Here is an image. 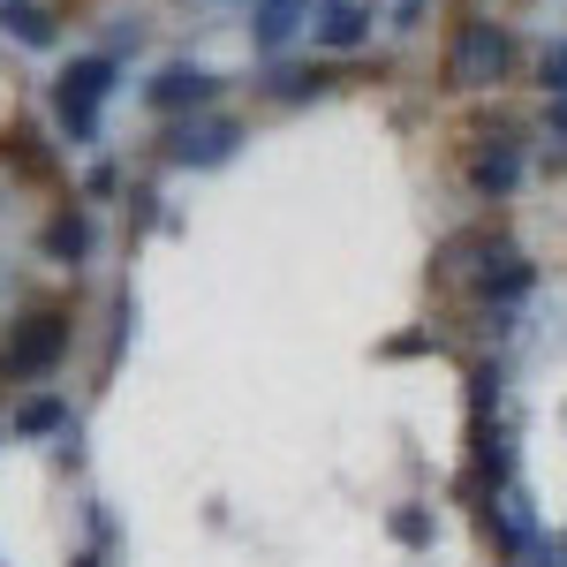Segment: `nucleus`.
<instances>
[{
  "label": "nucleus",
  "mask_w": 567,
  "mask_h": 567,
  "mask_svg": "<svg viewBox=\"0 0 567 567\" xmlns=\"http://www.w3.org/2000/svg\"><path fill=\"white\" fill-rule=\"evenodd\" d=\"M515 182H523V144H515V136H499V144H484L477 159H470V189H477L484 205H499V197H515Z\"/></svg>",
  "instance_id": "7"
},
{
  "label": "nucleus",
  "mask_w": 567,
  "mask_h": 567,
  "mask_svg": "<svg viewBox=\"0 0 567 567\" xmlns=\"http://www.w3.org/2000/svg\"><path fill=\"white\" fill-rule=\"evenodd\" d=\"M386 529H393V545H432V515L424 507H393Z\"/></svg>",
  "instance_id": "13"
},
{
  "label": "nucleus",
  "mask_w": 567,
  "mask_h": 567,
  "mask_svg": "<svg viewBox=\"0 0 567 567\" xmlns=\"http://www.w3.org/2000/svg\"><path fill=\"white\" fill-rule=\"evenodd\" d=\"M0 31L16 45H31V53H45V45L61 39L53 31V8H39V0H0Z\"/></svg>",
  "instance_id": "9"
},
{
  "label": "nucleus",
  "mask_w": 567,
  "mask_h": 567,
  "mask_svg": "<svg viewBox=\"0 0 567 567\" xmlns=\"http://www.w3.org/2000/svg\"><path fill=\"white\" fill-rule=\"evenodd\" d=\"M470 409H477V424L499 409V363H477V371H470Z\"/></svg>",
  "instance_id": "15"
},
{
  "label": "nucleus",
  "mask_w": 567,
  "mask_h": 567,
  "mask_svg": "<svg viewBox=\"0 0 567 567\" xmlns=\"http://www.w3.org/2000/svg\"><path fill=\"white\" fill-rule=\"evenodd\" d=\"M213 76L197 69V61H167L152 84H144V106H159V114H205L213 106Z\"/></svg>",
  "instance_id": "5"
},
{
  "label": "nucleus",
  "mask_w": 567,
  "mask_h": 567,
  "mask_svg": "<svg viewBox=\"0 0 567 567\" xmlns=\"http://www.w3.org/2000/svg\"><path fill=\"white\" fill-rule=\"evenodd\" d=\"M545 130L567 136V91H560V99H545Z\"/></svg>",
  "instance_id": "18"
},
{
  "label": "nucleus",
  "mask_w": 567,
  "mask_h": 567,
  "mask_svg": "<svg viewBox=\"0 0 567 567\" xmlns=\"http://www.w3.org/2000/svg\"><path fill=\"white\" fill-rule=\"evenodd\" d=\"M16 439H53V432H69V393H31L16 416Z\"/></svg>",
  "instance_id": "12"
},
{
  "label": "nucleus",
  "mask_w": 567,
  "mask_h": 567,
  "mask_svg": "<svg viewBox=\"0 0 567 567\" xmlns=\"http://www.w3.org/2000/svg\"><path fill=\"white\" fill-rule=\"evenodd\" d=\"M61 355H69V310H31L0 341V379H45Z\"/></svg>",
  "instance_id": "3"
},
{
  "label": "nucleus",
  "mask_w": 567,
  "mask_h": 567,
  "mask_svg": "<svg viewBox=\"0 0 567 567\" xmlns=\"http://www.w3.org/2000/svg\"><path fill=\"white\" fill-rule=\"evenodd\" d=\"M507 69H515V39L492 16H470L454 31V45H446V91H492Z\"/></svg>",
  "instance_id": "2"
},
{
  "label": "nucleus",
  "mask_w": 567,
  "mask_h": 567,
  "mask_svg": "<svg viewBox=\"0 0 567 567\" xmlns=\"http://www.w3.org/2000/svg\"><path fill=\"white\" fill-rule=\"evenodd\" d=\"M424 8H432V0H401V8H393V16H401V31H416V16H424Z\"/></svg>",
  "instance_id": "19"
},
{
  "label": "nucleus",
  "mask_w": 567,
  "mask_h": 567,
  "mask_svg": "<svg viewBox=\"0 0 567 567\" xmlns=\"http://www.w3.org/2000/svg\"><path fill=\"white\" fill-rule=\"evenodd\" d=\"M318 84H326V76H310V69H272V76H265V91H272V99H310Z\"/></svg>",
  "instance_id": "16"
},
{
  "label": "nucleus",
  "mask_w": 567,
  "mask_h": 567,
  "mask_svg": "<svg viewBox=\"0 0 567 567\" xmlns=\"http://www.w3.org/2000/svg\"><path fill=\"white\" fill-rule=\"evenodd\" d=\"M114 76H122V61L99 45V53H76L61 76H53V114H61V130L69 144H91L99 136V114H106V99H114Z\"/></svg>",
  "instance_id": "1"
},
{
  "label": "nucleus",
  "mask_w": 567,
  "mask_h": 567,
  "mask_svg": "<svg viewBox=\"0 0 567 567\" xmlns=\"http://www.w3.org/2000/svg\"><path fill=\"white\" fill-rule=\"evenodd\" d=\"M537 84H545V99H560V91H567V39H553L545 53H537Z\"/></svg>",
  "instance_id": "14"
},
{
  "label": "nucleus",
  "mask_w": 567,
  "mask_h": 567,
  "mask_svg": "<svg viewBox=\"0 0 567 567\" xmlns=\"http://www.w3.org/2000/svg\"><path fill=\"white\" fill-rule=\"evenodd\" d=\"M363 39H371V8H363V0H341V8L318 16V45H326V53H355Z\"/></svg>",
  "instance_id": "11"
},
{
  "label": "nucleus",
  "mask_w": 567,
  "mask_h": 567,
  "mask_svg": "<svg viewBox=\"0 0 567 567\" xmlns=\"http://www.w3.org/2000/svg\"><path fill=\"white\" fill-rule=\"evenodd\" d=\"M318 8H341V0H318Z\"/></svg>",
  "instance_id": "21"
},
{
  "label": "nucleus",
  "mask_w": 567,
  "mask_h": 567,
  "mask_svg": "<svg viewBox=\"0 0 567 567\" xmlns=\"http://www.w3.org/2000/svg\"><path fill=\"white\" fill-rule=\"evenodd\" d=\"M136 39H144V31H136L130 16H122V23H114V31H106V53H114V61H122V53H136Z\"/></svg>",
  "instance_id": "17"
},
{
  "label": "nucleus",
  "mask_w": 567,
  "mask_h": 567,
  "mask_svg": "<svg viewBox=\"0 0 567 567\" xmlns=\"http://www.w3.org/2000/svg\"><path fill=\"white\" fill-rule=\"evenodd\" d=\"M303 8L310 0H258V8H250V39H258V53H280V45L296 39Z\"/></svg>",
  "instance_id": "10"
},
{
  "label": "nucleus",
  "mask_w": 567,
  "mask_h": 567,
  "mask_svg": "<svg viewBox=\"0 0 567 567\" xmlns=\"http://www.w3.org/2000/svg\"><path fill=\"white\" fill-rule=\"evenodd\" d=\"M529 288H537V265L523 258V250H492V258L477 265V296L492 310H507V303H523Z\"/></svg>",
  "instance_id": "6"
},
{
  "label": "nucleus",
  "mask_w": 567,
  "mask_h": 567,
  "mask_svg": "<svg viewBox=\"0 0 567 567\" xmlns=\"http://www.w3.org/2000/svg\"><path fill=\"white\" fill-rule=\"evenodd\" d=\"M235 144H243V122L205 106V114H182L175 130L159 136V159H167V167H227Z\"/></svg>",
  "instance_id": "4"
},
{
  "label": "nucleus",
  "mask_w": 567,
  "mask_h": 567,
  "mask_svg": "<svg viewBox=\"0 0 567 567\" xmlns=\"http://www.w3.org/2000/svg\"><path fill=\"white\" fill-rule=\"evenodd\" d=\"M69 567H99V553H76V560H69Z\"/></svg>",
  "instance_id": "20"
},
{
  "label": "nucleus",
  "mask_w": 567,
  "mask_h": 567,
  "mask_svg": "<svg viewBox=\"0 0 567 567\" xmlns=\"http://www.w3.org/2000/svg\"><path fill=\"white\" fill-rule=\"evenodd\" d=\"M45 258L53 265H84L91 258V213L84 205H61V213L45 219Z\"/></svg>",
  "instance_id": "8"
}]
</instances>
